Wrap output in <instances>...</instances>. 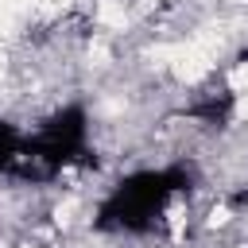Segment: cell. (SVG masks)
Listing matches in <instances>:
<instances>
[{"label":"cell","instance_id":"1","mask_svg":"<svg viewBox=\"0 0 248 248\" xmlns=\"http://www.w3.org/2000/svg\"><path fill=\"white\" fill-rule=\"evenodd\" d=\"M198 186L194 163L140 167L108 186V194L93 209V229L108 236H147L163 225L174 198H190Z\"/></svg>","mask_w":248,"mask_h":248},{"label":"cell","instance_id":"4","mask_svg":"<svg viewBox=\"0 0 248 248\" xmlns=\"http://www.w3.org/2000/svg\"><path fill=\"white\" fill-rule=\"evenodd\" d=\"M23 136L27 132H19V124H12L8 116H0V174H8V167L16 163V155L23 147Z\"/></svg>","mask_w":248,"mask_h":248},{"label":"cell","instance_id":"3","mask_svg":"<svg viewBox=\"0 0 248 248\" xmlns=\"http://www.w3.org/2000/svg\"><path fill=\"white\" fill-rule=\"evenodd\" d=\"M229 112H232L229 93H205V97L190 108V116H198V120H202V124H209V128H221V124L229 120Z\"/></svg>","mask_w":248,"mask_h":248},{"label":"cell","instance_id":"2","mask_svg":"<svg viewBox=\"0 0 248 248\" xmlns=\"http://www.w3.org/2000/svg\"><path fill=\"white\" fill-rule=\"evenodd\" d=\"M89 108L81 101H66L54 112H46L39 120L35 132L23 136V147L16 155V163L8 167L4 178L16 182H31V186H46L54 182L66 167H85L97 163L89 159Z\"/></svg>","mask_w":248,"mask_h":248}]
</instances>
